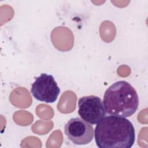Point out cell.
<instances>
[{
  "label": "cell",
  "instance_id": "6da1fadb",
  "mask_svg": "<svg viewBox=\"0 0 148 148\" xmlns=\"http://www.w3.org/2000/svg\"><path fill=\"white\" fill-rule=\"evenodd\" d=\"M94 138L99 148H130L135 139L132 123L122 116H105L97 123Z\"/></svg>",
  "mask_w": 148,
  "mask_h": 148
},
{
  "label": "cell",
  "instance_id": "277c9868",
  "mask_svg": "<svg viewBox=\"0 0 148 148\" xmlns=\"http://www.w3.org/2000/svg\"><path fill=\"white\" fill-rule=\"evenodd\" d=\"M78 114L91 124H96L106 115L103 101L95 95L84 96L79 99Z\"/></svg>",
  "mask_w": 148,
  "mask_h": 148
},
{
  "label": "cell",
  "instance_id": "5b68a950",
  "mask_svg": "<svg viewBox=\"0 0 148 148\" xmlns=\"http://www.w3.org/2000/svg\"><path fill=\"white\" fill-rule=\"evenodd\" d=\"M64 133L73 144L84 145L90 143L94 137L92 125L82 119H71L64 126Z\"/></svg>",
  "mask_w": 148,
  "mask_h": 148
},
{
  "label": "cell",
  "instance_id": "3957f363",
  "mask_svg": "<svg viewBox=\"0 0 148 148\" xmlns=\"http://www.w3.org/2000/svg\"><path fill=\"white\" fill-rule=\"evenodd\" d=\"M32 84L31 93L37 100L45 103H53L60 92L54 77L51 75L42 73L35 78Z\"/></svg>",
  "mask_w": 148,
  "mask_h": 148
},
{
  "label": "cell",
  "instance_id": "7a4b0ae2",
  "mask_svg": "<svg viewBox=\"0 0 148 148\" xmlns=\"http://www.w3.org/2000/svg\"><path fill=\"white\" fill-rule=\"evenodd\" d=\"M103 103L109 115L128 117L135 113L139 106V98L135 89L125 80L118 81L105 91Z\"/></svg>",
  "mask_w": 148,
  "mask_h": 148
}]
</instances>
